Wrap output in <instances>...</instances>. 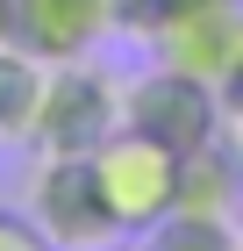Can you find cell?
<instances>
[{
    "instance_id": "cell-4",
    "label": "cell",
    "mask_w": 243,
    "mask_h": 251,
    "mask_svg": "<svg viewBox=\"0 0 243 251\" xmlns=\"http://www.w3.org/2000/svg\"><path fill=\"white\" fill-rule=\"evenodd\" d=\"M29 223L50 237V251H108L122 237L100 201L93 158H57V151H43V165L29 173Z\"/></svg>"
},
{
    "instance_id": "cell-10",
    "label": "cell",
    "mask_w": 243,
    "mask_h": 251,
    "mask_svg": "<svg viewBox=\"0 0 243 251\" xmlns=\"http://www.w3.org/2000/svg\"><path fill=\"white\" fill-rule=\"evenodd\" d=\"M179 7H186V0H114V29H129V36L150 43L172 15H179Z\"/></svg>"
},
{
    "instance_id": "cell-8",
    "label": "cell",
    "mask_w": 243,
    "mask_h": 251,
    "mask_svg": "<svg viewBox=\"0 0 243 251\" xmlns=\"http://www.w3.org/2000/svg\"><path fill=\"white\" fill-rule=\"evenodd\" d=\"M43 79L50 65L0 43V144H36V115H43Z\"/></svg>"
},
{
    "instance_id": "cell-14",
    "label": "cell",
    "mask_w": 243,
    "mask_h": 251,
    "mask_svg": "<svg viewBox=\"0 0 243 251\" xmlns=\"http://www.w3.org/2000/svg\"><path fill=\"white\" fill-rule=\"evenodd\" d=\"M108 251H114V244H108ZM136 251H143V244H136Z\"/></svg>"
},
{
    "instance_id": "cell-9",
    "label": "cell",
    "mask_w": 243,
    "mask_h": 251,
    "mask_svg": "<svg viewBox=\"0 0 243 251\" xmlns=\"http://www.w3.org/2000/svg\"><path fill=\"white\" fill-rule=\"evenodd\" d=\"M143 251H243V230H229L222 215H165L143 230Z\"/></svg>"
},
{
    "instance_id": "cell-12",
    "label": "cell",
    "mask_w": 243,
    "mask_h": 251,
    "mask_svg": "<svg viewBox=\"0 0 243 251\" xmlns=\"http://www.w3.org/2000/svg\"><path fill=\"white\" fill-rule=\"evenodd\" d=\"M215 100H222V144H236V151H243V65L222 79V94H215Z\"/></svg>"
},
{
    "instance_id": "cell-7",
    "label": "cell",
    "mask_w": 243,
    "mask_h": 251,
    "mask_svg": "<svg viewBox=\"0 0 243 251\" xmlns=\"http://www.w3.org/2000/svg\"><path fill=\"white\" fill-rule=\"evenodd\" d=\"M236 194H243V158L229 151V144H207V151L179 158V208L172 215H222L229 223Z\"/></svg>"
},
{
    "instance_id": "cell-5",
    "label": "cell",
    "mask_w": 243,
    "mask_h": 251,
    "mask_svg": "<svg viewBox=\"0 0 243 251\" xmlns=\"http://www.w3.org/2000/svg\"><path fill=\"white\" fill-rule=\"evenodd\" d=\"M150 58L172 72H193L222 94V79L243 65V0H186L179 15L150 36Z\"/></svg>"
},
{
    "instance_id": "cell-13",
    "label": "cell",
    "mask_w": 243,
    "mask_h": 251,
    "mask_svg": "<svg viewBox=\"0 0 243 251\" xmlns=\"http://www.w3.org/2000/svg\"><path fill=\"white\" fill-rule=\"evenodd\" d=\"M0 43H7V0H0Z\"/></svg>"
},
{
    "instance_id": "cell-11",
    "label": "cell",
    "mask_w": 243,
    "mask_h": 251,
    "mask_svg": "<svg viewBox=\"0 0 243 251\" xmlns=\"http://www.w3.org/2000/svg\"><path fill=\"white\" fill-rule=\"evenodd\" d=\"M0 251H50V237H43L22 208H0Z\"/></svg>"
},
{
    "instance_id": "cell-6",
    "label": "cell",
    "mask_w": 243,
    "mask_h": 251,
    "mask_svg": "<svg viewBox=\"0 0 243 251\" xmlns=\"http://www.w3.org/2000/svg\"><path fill=\"white\" fill-rule=\"evenodd\" d=\"M114 36V0H7V43L43 65L93 58Z\"/></svg>"
},
{
    "instance_id": "cell-1",
    "label": "cell",
    "mask_w": 243,
    "mask_h": 251,
    "mask_svg": "<svg viewBox=\"0 0 243 251\" xmlns=\"http://www.w3.org/2000/svg\"><path fill=\"white\" fill-rule=\"evenodd\" d=\"M122 129L150 136V144H165V151H207V144H222V100L215 86L193 72H172V65L150 58L136 79H122Z\"/></svg>"
},
{
    "instance_id": "cell-3",
    "label": "cell",
    "mask_w": 243,
    "mask_h": 251,
    "mask_svg": "<svg viewBox=\"0 0 243 251\" xmlns=\"http://www.w3.org/2000/svg\"><path fill=\"white\" fill-rule=\"evenodd\" d=\"M93 179H100V201H108L122 237H143L150 223H165L179 208V151H165L136 129H114L93 151Z\"/></svg>"
},
{
    "instance_id": "cell-2",
    "label": "cell",
    "mask_w": 243,
    "mask_h": 251,
    "mask_svg": "<svg viewBox=\"0 0 243 251\" xmlns=\"http://www.w3.org/2000/svg\"><path fill=\"white\" fill-rule=\"evenodd\" d=\"M122 129V79L93 58L50 65L43 79V115H36V144L57 158H93L108 136Z\"/></svg>"
}]
</instances>
